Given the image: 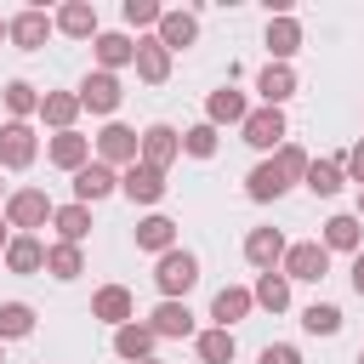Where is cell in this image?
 Listing matches in <instances>:
<instances>
[{
	"label": "cell",
	"mask_w": 364,
	"mask_h": 364,
	"mask_svg": "<svg viewBox=\"0 0 364 364\" xmlns=\"http://www.w3.org/2000/svg\"><path fill=\"white\" fill-rule=\"evenodd\" d=\"M267 159H273V165H279V171H284L290 182H301V176H307V165H313L301 142H284V148H279V154H267Z\"/></svg>",
	"instance_id": "obj_40"
},
{
	"label": "cell",
	"mask_w": 364,
	"mask_h": 364,
	"mask_svg": "<svg viewBox=\"0 0 364 364\" xmlns=\"http://www.w3.org/2000/svg\"><path fill=\"white\" fill-rule=\"evenodd\" d=\"M6 193H11V188H6V171H0V205H6Z\"/></svg>",
	"instance_id": "obj_46"
},
{
	"label": "cell",
	"mask_w": 364,
	"mask_h": 364,
	"mask_svg": "<svg viewBox=\"0 0 364 364\" xmlns=\"http://www.w3.org/2000/svg\"><path fill=\"white\" fill-rule=\"evenodd\" d=\"M205 119L222 131V125H245L250 119V97L245 91H233V85H216L210 97H205Z\"/></svg>",
	"instance_id": "obj_20"
},
{
	"label": "cell",
	"mask_w": 364,
	"mask_h": 364,
	"mask_svg": "<svg viewBox=\"0 0 364 364\" xmlns=\"http://www.w3.org/2000/svg\"><path fill=\"white\" fill-rule=\"evenodd\" d=\"M51 34H57V17H51L46 6H23V11H11V46H17V51H46Z\"/></svg>",
	"instance_id": "obj_8"
},
{
	"label": "cell",
	"mask_w": 364,
	"mask_h": 364,
	"mask_svg": "<svg viewBox=\"0 0 364 364\" xmlns=\"http://www.w3.org/2000/svg\"><path fill=\"white\" fill-rule=\"evenodd\" d=\"M358 364H364V353H358Z\"/></svg>",
	"instance_id": "obj_49"
},
{
	"label": "cell",
	"mask_w": 364,
	"mask_h": 364,
	"mask_svg": "<svg viewBox=\"0 0 364 364\" xmlns=\"http://www.w3.org/2000/svg\"><path fill=\"white\" fill-rule=\"evenodd\" d=\"M301 330L307 336H336L341 330V307L336 301H307L301 307Z\"/></svg>",
	"instance_id": "obj_38"
},
{
	"label": "cell",
	"mask_w": 364,
	"mask_h": 364,
	"mask_svg": "<svg viewBox=\"0 0 364 364\" xmlns=\"http://www.w3.org/2000/svg\"><path fill=\"white\" fill-rule=\"evenodd\" d=\"M284 193H290V176H284L273 159L250 165V176H245V199H256V205H273V199H284Z\"/></svg>",
	"instance_id": "obj_25"
},
{
	"label": "cell",
	"mask_w": 364,
	"mask_h": 364,
	"mask_svg": "<svg viewBox=\"0 0 364 364\" xmlns=\"http://www.w3.org/2000/svg\"><path fill=\"white\" fill-rule=\"evenodd\" d=\"M80 114H85V108H80L74 91H46V97H40V125H51V136H57V131H74Z\"/></svg>",
	"instance_id": "obj_30"
},
{
	"label": "cell",
	"mask_w": 364,
	"mask_h": 364,
	"mask_svg": "<svg viewBox=\"0 0 364 364\" xmlns=\"http://www.w3.org/2000/svg\"><path fill=\"white\" fill-rule=\"evenodd\" d=\"M46 159H51L57 171H68V176H74V171H85V165L97 159V142H91V136H80V131H57V136L46 142Z\"/></svg>",
	"instance_id": "obj_10"
},
{
	"label": "cell",
	"mask_w": 364,
	"mask_h": 364,
	"mask_svg": "<svg viewBox=\"0 0 364 364\" xmlns=\"http://www.w3.org/2000/svg\"><path fill=\"white\" fill-rule=\"evenodd\" d=\"M154 347H159V336H154V324H148V318H131V324H119V330H114V353H119L125 364H148V358H154Z\"/></svg>",
	"instance_id": "obj_19"
},
{
	"label": "cell",
	"mask_w": 364,
	"mask_h": 364,
	"mask_svg": "<svg viewBox=\"0 0 364 364\" xmlns=\"http://www.w3.org/2000/svg\"><path fill=\"white\" fill-rule=\"evenodd\" d=\"M131 68H136L142 85H165V80H171V51H165L154 34H136V63H131Z\"/></svg>",
	"instance_id": "obj_24"
},
{
	"label": "cell",
	"mask_w": 364,
	"mask_h": 364,
	"mask_svg": "<svg viewBox=\"0 0 364 364\" xmlns=\"http://www.w3.org/2000/svg\"><path fill=\"white\" fill-rule=\"evenodd\" d=\"M250 307H256V296H250V284H222V290L210 296V318H216L222 330H233L239 318H250Z\"/></svg>",
	"instance_id": "obj_27"
},
{
	"label": "cell",
	"mask_w": 364,
	"mask_h": 364,
	"mask_svg": "<svg viewBox=\"0 0 364 364\" xmlns=\"http://www.w3.org/2000/svg\"><path fill=\"white\" fill-rule=\"evenodd\" d=\"M353 290H358V296H364V250H358V256H353Z\"/></svg>",
	"instance_id": "obj_43"
},
{
	"label": "cell",
	"mask_w": 364,
	"mask_h": 364,
	"mask_svg": "<svg viewBox=\"0 0 364 364\" xmlns=\"http://www.w3.org/2000/svg\"><path fill=\"white\" fill-rule=\"evenodd\" d=\"M91 318H97V324H108V330H119V324H131V318H136V296H131L125 284H102V290L91 296Z\"/></svg>",
	"instance_id": "obj_14"
},
{
	"label": "cell",
	"mask_w": 364,
	"mask_h": 364,
	"mask_svg": "<svg viewBox=\"0 0 364 364\" xmlns=\"http://www.w3.org/2000/svg\"><path fill=\"white\" fill-rule=\"evenodd\" d=\"M80 108L85 114H97V119H114L119 114V102H125V85H119V74H108V68H91L85 80H80Z\"/></svg>",
	"instance_id": "obj_5"
},
{
	"label": "cell",
	"mask_w": 364,
	"mask_h": 364,
	"mask_svg": "<svg viewBox=\"0 0 364 364\" xmlns=\"http://www.w3.org/2000/svg\"><path fill=\"white\" fill-rule=\"evenodd\" d=\"M239 136H245V142H250V148H256L262 159H267V154H279V148L290 142V125H284V108H267V102H256V108H250V119L239 125Z\"/></svg>",
	"instance_id": "obj_3"
},
{
	"label": "cell",
	"mask_w": 364,
	"mask_h": 364,
	"mask_svg": "<svg viewBox=\"0 0 364 364\" xmlns=\"http://www.w3.org/2000/svg\"><path fill=\"white\" fill-rule=\"evenodd\" d=\"M136 250H148V256H165V250H176V222L165 216V210H148L142 222H136Z\"/></svg>",
	"instance_id": "obj_26"
},
{
	"label": "cell",
	"mask_w": 364,
	"mask_h": 364,
	"mask_svg": "<svg viewBox=\"0 0 364 364\" xmlns=\"http://www.w3.org/2000/svg\"><path fill=\"white\" fill-rule=\"evenodd\" d=\"M0 40H11V17H0Z\"/></svg>",
	"instance_id": "obj_45"
},
{
	"label": "cell",
	"mask_w": 364,
	"mask_h": 364,
	"mask_svg": "<svg viewBox=\"0 0 364 364\" xmlns=\"http://www.w3.org/2000/svg\"><path fill=\"white\" fill-rule=\"evenodd\" d=\"M46 273L57 279V284H74L80 273H85V245H46Z\"/></svg>",
	"instance_id": "obj_31"
},
{
	"label": "cell",
	"mask_w": 364,
	"mask_h": 364,
	"mask_svg": "<svg viewBox=\"0 0 364 364\" xmlns=\"http://www.w3.org/2000/svg\"><path fill=\"white\" fill-rule=\"evenodd\" d=\"M176 159H182V131H176V125H165V119H154V125L142 131V165L171 171Z\"/></svg>",
	"instance_id": "obj_9"
},
{
	"label": "cell",
	"mask_w": 364,
	"mask_h": 364,
	"mask_svg": "<svg viewBox=\"0 0 364 364\" xmlns=\"http://www.w3.org/2000/svg\"><path fill=\"white\" fill-rule=\"evenodd\" d=\"M40 85H28V80H6V91H0V102H6V114L11 119H40Z\"/></svg>",
	"instance_id": "obj_33"
},
{
	"label": "cell",
	"mask_w": 364,
	"mask_h": 364,
	"mask_svg": "<svg viewBox=\"0 0 364 364\" xmlns=\"http://www.w3.org/2000/svg\"><path fill=\"white\" fill-rule=\"evenodd\" d=\"M51 17H57V34H68V40H97V34H102L91 0H68V6H57Z\"/></svg>",
	"instance_id": "obj_22"
},
{
	"label": "cell",
	"mask_w": 364,
	"mask_h": 364,
	"mask_svg": "<svg viewBox=\"0 0 364 364\" xmlns=\"http://www.w3.org/2000/svg\"><path fill=\"white\" fill-rule=\"evenodd\" d=\"M108 193H119V171H114V165L91 159L85 171H74V199H80V205H97V199H108Z\"/></svg>",
	"instance_id": "obj_21"
},
{
	"label": "cell",
	"mask_w": 364,
	"mask_h": 364,
	"mask_svg": "<svg viewBox=\"0 0 364 364\" xmlns=\"http://www.w3.org/2000/svg\"><path fill=\"white\" fill-rule=\"evenodd\" d=\"M193 353H199V364H233L239 341H233V330L210 324V330H199V336H193Z\"/></svg>",
	"instance_id": "obj_32"
},
{
	"label": "cell",
	"mask_w": 364,
	"mask_h": 364,
	"mask_svg": "<svg viewBox=\"0 0 364 364\" xmlns=\"http://www.w3.org/2000/svg\"><path fill=\"white\" fill-rule=\"evenodd\" d=\"M341 171H347V182H358V188H364V136L341 154Z\"/></svg>",
	"instance_id": "obj_42"
},
{
	"label": "cell",
	"mask_w": 364,
	"mask_h": 364,
	"mask_svg": "<svg viewBox=\"0 0 364 364\" xmlns=\"http://www.w3.org/2000/svg\"><path fill=\"white\" fill-rule=\"evenodd\" d=\"M216 148H222V131H216L210 119H199V125L182 131V154H188V159H216Z\"/></svg>",
	"instance_id": "obj_36"
},
{
	"label": "cell",
	"mask_w": 364,
	"mask_h": 364,
	"mask_svg": "<svg viewBox=\"0 0 364 364\" xmlns=\"http://www.w3.org/2000/svg\"><path fill=\"white\" fill-rule=\"evenodd\" d=\"M34 159H40L34 119H0V171H28Z\"/></svg>",
	"instance_id": "obj_4"
},
{
	"label": "cell",
	"mask_w": 364,
	"mask_h": 364,
	"mask_svg": "<svg viewBox=\"0 0 364 364\" xmlns=\"http://www.w3.org/2000/svg\"><path fill=\"white\" fill-rule=\"evenodd\" d=\"M119 17H125V28H148V34H154L159 17H165V6H159V0H125Z\"/></svg>",
	"instance_id": "obj_39"
},
{
	"label": "cell",
	"mask_w": 364,
	"mask_h": 364,
	"mask_svg": "<svg viewBox=\"0 0 364 364\" xmlns=\"http://www.w3.org/2000/svg\"><path fill=\"white\" fill-rule=\"evenodd\" d=\"M154 284H159V301H188V290L199 284V256L182 245L154 256Z\"/></svg>",
	"instance_id": "obj_1"
},
{
	"label": "cell",
	"mask_w": 364,
	"mask_h": 364,
	"mask_svg": "<svg viewBox=\"0 0 364 364\" xmlns=\"http://www.w3.org/2000/svg\"><path fill=\"white\" fill-rule=\"evenodd\" d=\"M6 273H17V279H34V273H46V239L40 233H17L11 245H6Z\"/></svg>",
	"instance_id": "obj_18"
},
{
	"label": "cell",
	"mask_w": 364,
	"mask_h": 364,
	"mask_svg": "<svg viewBox=\"0 0 364 364\" xmlns=\"http://www.w3.org/2000/svg\"><path fill=\"white\" fill-rule=\"evenodd\" d=\"M256 364H301V347H290V341H267Z\"/></svg>",
	"instance_id": "obj_41"
},
{
	"label": "cell",
	"mask_w": 364,
	"mask_h": 364,
	"mask_svg": "<svg viewBox=\"0 0 364 364\" xmlns=\"http://www.w3.org/2000/svg\"><path fill=\"white\" fill-rule=\"evenodd\" d=\"M301 182H307V193H318V199H336V193L347 188V171H341V159H313Z\"/></svg>",
	"instance_id": "obj_34"
},
{
	"label": "cell",
	"mask_w": 364,
	"mask_h": 364,
	"mask_svg": "<svg viewBox=\"0 0 364 364\" xmlns=\"http://www.w3.org/2000/svg\"><path fill=\"white\" fill-rule=\"evenodd\" d=\"M279 273H284L290 284H318V279L330 273V250H324L318 239H296V245L284 250V262H279Z\"/></svg>",
	"instance_id": "obj_6"
},
{
	"label": "cell",
	"mask_w": 364,
	"mask_h": 364,
	"mask_svg": "<svg viewBox=\"0 0 364 364\" xmlns=\"http://www.w3.org/2000/svg\"><path fill=\"white\" fill-rule=\"evenodd\" d=\"M34 336V307L28 301H0V341H23Z\"/></svg>",
	"instance_id": "obj_37"
},
{
	"label": "cell",
	"mask_w": 364,
	"mask_h": 364,
	"mask_svg": "<svg viewBox=\"0 0 364 364\" xmlns=\"http://www.w3.org/2000/svg\"><path fill=\"white\" fill-rule=\"evenodd\" d=\"M91 57H97V68L119 74V68H131V63H136V40H131L125 28H102V34L91 40Z\"/></svg>",
	"instance_id": "obj_16"
},
{
	"label": "cell",
	"mask_w": 364,
	"mask_h": 364,
	"mask_svg": "<svg viewBox=\"0 0 364 364\" xmlns=\"http://www.w3.org/2000/svg\"><path fill=\"white\" fill-rule=\"evenodd\" d=\"M148 364H159V358H148Z\"/></svg>",
	"instance_id": "obj_50"
},
{
	"label": "cell",
	"mask_w": 364,
	"mask_h": 364,
	"mask_svg": "<svg viewBox=\"0 0 364 364\" xmlns=\"http://www.w3.org/2000/svg\"><path fill=\"white\" fill-rule=\"evenodd\" d=\"M284 250H290V239H284L279 228H250V233H245V262H250L256 273H273V267L284 262Z\"/></svg>",
	"instance_id": "obj_13"
},
{
	"label": "cell",
	"mask_w": 364,
	"mask_h": 364,
	"mask_svg": "<svg viewBox=\"0 0 364 364\" xmlns=\"http://www.w3.org/2000/svg\"><path fill=\"white\" fill-rule=\"evenodd\" d=\"M154 40H159V46L171 51V57H176V51H188V46L199 40V11H193V6H188V11H176V6H171V11L159 17Z\"/></svg>",
	"instance_id": "obj_15"
},
{
	"label": "cell",
	"mask_w": 364,
	"mask_h": 364,
	"mask_svg": "<svg viewBox=\"0 0 364 364\" xmlns=\"http://www.w3.org/2000/svg\"><path fill=\"white\" fill-rule=\"evenodd\" d=\"M97 159H102V165H114V171L136 165V159H142V131H131V125L108 119V125L97 131Z\"/></svg>",
	"instance_id": "obj_7"
},
{
	"label": "cell",
	"mask_w": 364,
	"mask_h": 364,
	"mask_svg": "<svg viewBox=\"0 0 364 364\" xmlns=\"http://www.w3.org/2000/svg\"><path fill=\"white\" fill-rule=\"evenodd\" d=\"M318 245H324V250H347V256H358V250H364V216H358V210H336V216L324 222Z\"/></svg>",
	"instance_id": "obj_17"
},
{
	"label": "cell",
	"mask_w": 364,
	"mask_h": 364,
	"mask_svg": "<svg viewBox=\"0 0 364 364\" xmlns=\"http://www.w3.org/2000/svg\"><path fill=\"white\" fill-rule=\"evenodd\" d=\"M148 324H154L159 341H193V336H199V318H193L188 301H159V307L148 313Z\"/></svg>",
	"instance_id": "obj_11"
},
{
	"label": "cell",
	"mask_w": 364,
	"mask_h": 364,
	"mask_svg": "<svg viewBox=\"0 0 364 364\" xmlns=\"http://www.w3.org/2000/svg\"><path fill=\"white\" fill-rule=\"evenodd\" d=\"M358 216H364V188H358Z\"/></svg>",
	"instance_id": "obj_47"
},
{
	"label": "cell",
	"mask_w": 364,
	"mask_h": 364,
	"mask_svg": "<svg viewBox=\"0 0 364 364\" xmlns=\"http://www.w3.org/2000/svg\"><path fill=\"white\" fill-rule=\"evenodd\" d=\"M51 233H57V245H85V239H91V205H80V199L57 205Z\"/></svg>",
	"instance_id": "obj_29"
},
{
	"label": "cell",
	"mask_w": 364,
	"mask_h": 364,
	"mask_svg": "<svg viewBox=\"0 0 364 364\" xmlns=\"http://www.w3.org/2000/svg\"><path fill=\"white\" fill-rule=\"evenodd\" d=\"M0 364H6V341H0Z\"/></svg>",
	"instance_id": "obj_48"
},
{
	"label": "cell",
	"mask_w": 364,
	"mask_h": 364,
	"mask_svg": "<svg viewBox=\"0 0 364 364\" xmlns=\"http://www.w3.org/2000/svg\"><path fill=\"white\" fill-rule=\"evenodd\" d=\"M119 193L131 199V205H159L165 199V171H154V165H125L119 171Z\"/></svg>",
	"instance_id": "obj_12"
},
{
	"label": "cell",
	"mask_w": 364,
	"mask_h": 364,
	"mask_svg": "<svg viewBox=\"0 0 364 364\" xmlns=\"http://www.w3.org/2000/svg\"><path fill=\"white\" fill-rule=\"evenodd\" d=\"M250 296H256V307H267V313H290V279H284L279 267H273V273H256Z\"/></svg>",
	"instance_id": "obj_35"
},
{
	"label": "cell",
	"mask_w": 364,
	"mask_h": 364,
	"mask_svg": "<svg viewBox=\"0 0 364 364\" xmlns=\"http://www.w3.org/2000/svg\"><path fill=\"white\" fill-rule=\"evenodd\" d=\"M11 239H17V233H11V222L0 216V256H6V245H11Z\"/></svg>",
	"instance_id": "obj_44"
},
{
	"label": "cell",
	"mask_w": 364,
	"mask_h": 364,
	"mask_svg": "<svg viewBox=\"0 0 364 364\" xmlns=\"http://www.w3.org/2000/svg\"><path fill=\"white\" fill-rule=\"evenodd\" d=\"M256 97H262L267 108H284V102L296 97V68H290V63H267V68L256 74Z\"/></svg>",
	"instance_id": "obj_28"
},
{
	"label": "cell",
	"mask_w": 364,
	"mask_h": 364,
	"mask_svg": "<svg viewBox=\"0 0 364 364\" xmlns=\"http://www.w3.org/2000/svg\"><path fill=\"white\" fill-rule=\"evenodd\" d=\"M262 46H267V63H290V57L301 51V23H296L290 11H284V17H267Z\"/></svg>",
	"instance_id": "obj_23"
},
{
	"label": "cell",
	"mask_w": 364,
	"mask_h": 364,
	"mask_svg": "<svg viewBox=\"0 0 364 364\" xmlns=\"http://www.w3.org/2000/svg\"><path fill=\"white\" fill-rule=\"evenodd\" d=\"M0 216L11 222V233H34V228H51L57 205H51V193H46V188H11V193H6V205H0Z\"/></svg>",
	"instance_id": "obj_2"
}]
</instances>
